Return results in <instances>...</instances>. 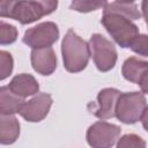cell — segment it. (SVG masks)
I'll list each match as a JSON object with an SVG mask.
<instances>
[{
  "label": "cell",
  "mask_w": 148,
  "mask_h": 148,
  "mask_svg": "<svg viewBox=\"0 0 148 148\" xmlns=\"http://www.w3.org/2000/svg\"><path fill=\"white\" fill-rule=\"evenodd\" d=\"M61 54L64 67L69 73L83 71L90 58L89 43L82 39L73 29H69L61 43Z\"/></svg>",
  "instance_id": "6da1fadb"
},
{
  "label": "cell",
  "mask_w": 148,
  "mask_h": 148,
  "mask_svg": "<svg viewBox=\"0 0 148 148\" xmlns=\"http://www.w3.org/2000/svg\"><path fill=\"white\" fill-rule=\"evenodd\" d=\"M101 23L120 47H130L139 35V28L133 21L118 13H103Z\"/></svg>",
  "instance_id": "7a4b0ae2"
},
{
  "label": "cell",
  "mask_w": 148,
  "mask_h": 148,
  "mask_svg": "<svg viewBox=\"0 0 148 148\" xmlns=\"http://www.w3.org/2000/svg\"><path fill=\"white\" fill-rule=\"evenodd\" d=\"M58 7V0H17L10 18L21 24H30L45 15H50Z\"/></svg>",
  "instance_id": "3957f363"
},
{
  "label": "cell",
  "mask_w": 148,
  "mask_h": 148,
  "mask_svg": "<svg viewBox=\"0 0 148 148\" xmlns=\"http://www.w3.org/2000/svg\"><path fill=\"white\" fill-rule=\"evenodd\" d=\"M146 106L147 101L143 92L131 91L120 94L116 106V117L124 124H135L141 120Z\"/></svg>",
  "instance_id": "277c9868"
},
{
  "label": "cell",
  "mask_w": 148,
  "mask_h": 148,
  "mask_svg": "<svg viewBox=\"0 0 148 148\" xmlns=\"http://www.w3.org/2000/svg\"><path fill=\"white\" fill-rule=\"evenodd\" d=\"M90 54L99 72L111 71L117 62V50L111 40L101 34H94L89 39Z\"/></svg>",
  "instance_id": "5b68a950"
},
{
  "label": "cell",
  "mask_w": 148,
  "mask_h": 148,
  "mask_svg": "<svg viewBox=\"0 0 148 148\" xmlns=\"http://www.w3.org/2000/svg\"><path fill=\"white\" fill-rule=\"evenodd\" d=\"M121 133V127L103 120L94 123L87 130V142L94 148H110L116 145Z\"/></svg>",
  "instance_id": "8992f818"
},
{
  "label": "cell",
  "mask_w": 148,
  "mask_h": 148,
  "mask_svg": "<svg viewBox=\"0 0 148 148\" xmlns=\"http://www.w3.org/2000/svg\"><path fill=\"white\" fill-rule=\"evenodd\" d=\"M59 38V28L54 22H43L28 30L23 35V43L31 49L47 47Z\"/></svg>",
  "instance_id": "52a82bcc"
},
{
  "label": "cell",
  "mask_w": 148,
  "mask_h": 148,
  "mask_svg": "<svg viewBox=\"0 0 148 148\" xmlns=\"http://www.w3.org/2000/svg\"><path fill=\"white\" fill-rule=\"evenodd\" d=\"M52 96L46 92H37L30 101L24 102L20 114L29 123L42 121L49 113L52 105Z\"/></svg>",
  "instance_id": "ba28073f"
},
{
  "label": "cell",
  "mask_w": 148,
  "mask_h": 148,
  "mask_svg": "<svg viewBox=\"0 0 148 148\" xmlns=\"http://www.w3.org/2000/svg\"><path fill=\"white\" fill-rule=\"evenodd\" d=\"M120 91L116 88H104L97 95V104L92 109H89L90 112L101 120L110 119L116 116V106Z\"/></svg>",
  "instance_id": "9c48e42d"
},
{
  "label": "cell",
  "mask_w": 148,
  "mask_h": 148,
  "mask_svg": "<svg viewBox=\"0 0 148 148\" xmlns=\"http://www.w3.org/2000/svg\"><path fill=\"white\" fill-rule=\"evenodd\" d=\"M30 61L34 71L40 75H51L57 68V56L51 46L32 49Z\"/></svg>",
  "instance_id": "30bf717a"
},
{
  "label": "cell",
  "mask_w": 148,
  "mask_h": 148,
  "mask_svg": "<svg viewBox=\"0 0 148 148\" xmlns=\"http://www.w3.org/2000/svg\"><path fill=\"white\" fill-rule=\"evenodd\" d=\"M8 88L16 95L25 98L28 96L36 95L39 90V84L31 74L22 73L15 75L12 79L8 84Z\"/></svg>",
  "instance_id": "8fae6325"
},
{
  "label": "cell",
  "mask_w": 148,
  "mask_h": 148,
  "mask_svg": "<svg viewBox=\"0 0 148 148\" xmlns=\"http://www.w3.org/2000/svg\"><path fill=\"white\" fill-rule=\"evenodd\" d=\"M20 135V123L13 114L0 116V143L12 145Z\"/></svg>",
  "instance_id": "7c38bea8"
},
{
  "label": "cell",
  "mask_w": 148,
  "mask_h": 148,
  "mask_svg": "<svg viewBox=\"0 0 148 148\" xmlns=\"http://www.w3.org/2000/svg\"><path fill=\"white\" fill-rule=\"evenodd\" d=\"M24 98L13 92L8 86L0 88V113L14 114L18 113L24 104Z\"/></svg>",
  "instance_id": "4fadbf2b"
},
{
  "label": "cell",
  "mask_w": 148,
  "mask_h": 148,
  "mask_svg": "<svg viewBox=\"0 0 148 148\" xmlns=\"http://www.w3.org/2000/svg\"><path fill=\"white\" fill-rule=\"evenodd\" d=\"M148 71V61L141 60L136 57H130L127 58L121 67V74L123 76L132 82L139 84L142 75Z\"/></svg>",
  "instance_id": "5bb4252c"
},
{
  "label": "cell",
  "mask_w": 148,
  "mask_h": 148,
  "mask_svg": "<svg viewBox=\"0 0 148 148\" xmlns=\"http://www.w3.org/2000/svg\"><path fill=\"white\" fill-rule=\"evenodd\" d=\"M103 13H118L121 15H125L126 17L131 18L132 21L139 20L141 17V13L138 9V6L135 2H117L113 1L111 3H108L104 7Z\"/></svg>",
  "instance_id": "9a60e30c"
},
{
  "label": "cell",
  "mask_w": 148,
  "mask_h": 148,
  "mask_svg": "<svg viewBox=\"0 0 148 148\" xmlns=\"http://www.w3.org/2000/svg\"><path fill=\"white\" fill-rule=\"evenodd\" d=\"M108 5V0H72L71 9L79 13H89L104 8Z\"/></svg>",
  "instance_id": "2e32d148"
},
{
  "label": "cell",
  "mask_w": 148,
  "mask_h": 148,
  "mask_svg": "<svg viewBox=\"0 0 148 148\" xmlns=\"http://www.w3.org/2000/svg\"><path fill=\"white\" fill-rule=\"evenodd\" d=\"M17 29L6 23L5 21H0V44L1 45H8L13 44L17 39Z\"/></svg>",
  "instance_id": "e0dca14e"
},
{
  "label": "cell",
  "mask_w": 148,
  "mask_h": 148,
  "mask_svg": "<svg viewBox=\"0 0 148 148\" xmlns=\"http://www.w3.org/2000/svg\"><path fill=\"white\" fill-rule=\"evenodd\" d=\"M117 147L118 148H131V147L143 148L146 147V141L136 134H125L120 139H118Z\"/></svg>",
  "instance_id": "ac0fdd59"
},
{
  "label": "cell",
  "mask_w": 148,
  "mask_h": 148,
  "mask_svg": "<svg viewBox=\"0 0 148 148\" xmlns=\"http://www.w3.org/2000/svg\"><path fill=\"white\" fill-rule=\"evenodd\" d=\"M14 60L9 52L7 51H0V80L7 79L12 72H13Z\"/></svg>",
  "instance_id": "d6986e66"
},
{
  "label": "cell",
  "mask_w": 148,
  "mask_h": 148,
  "mask_svg": "<svg viewBox=\"0 0 148 148\" xmlns=\"http://www.w3.org/2000/svg\"><path fill=\"white\" fill-rule=\"evenodd\" d=\"M130 49L142 57H148V36L147 35H138L135 39L132 42Z\"/></svg>",
  "instance_id": "ffe728a7"
},
{
  "label": "cell",
  "mask_w": 148,
  "mask_h": 148,
  "mask_svg": "<svg viewBox=\"0 0 148 148\" xmlns=\"http://www.w3.org/2000/svg\"><path fill=\"white\" fill-rule=\"evenodd\" d=\"M16 2H17V0H0V16L10 18L12 12H13Z\"/></svg>",
  "instance_id": "44dd1931"
},
{
  "label": "cell",
  "mask_w": 148,
  "mask_h": 148,
  "mask_svg": "<svg viewBox=\"0 0 148 148\" xmlns=\"http://www.w3.org/2000/svg\"><path fill=\"white\" fill-rule=\"evenodd\" d=\"M139 86H140L142 92L148 95V71L142 75V77H141V80L139 82Z\"/></svg>",
  "instance_id": "7402d4cb"
},
{
  "label": "cell",
  "mask_w": 148,
  "mask_h": 148,
  "mask_svg": "<svg viewBox=\"0 0 148 148\" xmlns=\"http://www.w3.org/2000/svg\"><path fill=\"white\" fill-rule=\"evenodd\" d=\"M141 123H142L143 128L148 132V106H146V109H145V111H143V113H142Z\"/></svg>",
  "instance_id": "603a6c76"
},
{
  "label": "cell",
  "mask_w": 148,
  "mask_h": 148,
  "mask_svg": "<svg viewBox=\"0 0 148 148\" xmlns=\"http://www.w3.org/2000/svg\"><path fill=\"white\" fill-rule=\"evenodd\" d=\"M141 10H142V15H143L146 22H148V0H142Z\"/></svg>",
  "instance_id": "cb8c5ba5"
},
{
  "label": "cell",
  "mask_w": 148,
  "mask_h": 148,
  "mask_svg": "<svg viewBox=\"0 0 148 148\" xmlns=\"http://www.w3.org/2000/svg\"><path fill=\"white\" fill-rule=\"evenodd\" d=\"M117 2H135V0H114Z\"/></svg>",
  "instance_id": "d4e9b609"
},
{
  "label": "cell",
  "mask_w": 148,
  "mask_h": 148,
  "mask_svg": "<svg viewBox=\"0 0 148 148\" xmlns=\"http://www.w3.org/2000/svg\"><path fill=\"white\" fill-rule=\"evenodd\" d=\"M147 28H148V22H147Z\"/></svg>",
  "instance_id": "484cf974"
}]
</instances>
